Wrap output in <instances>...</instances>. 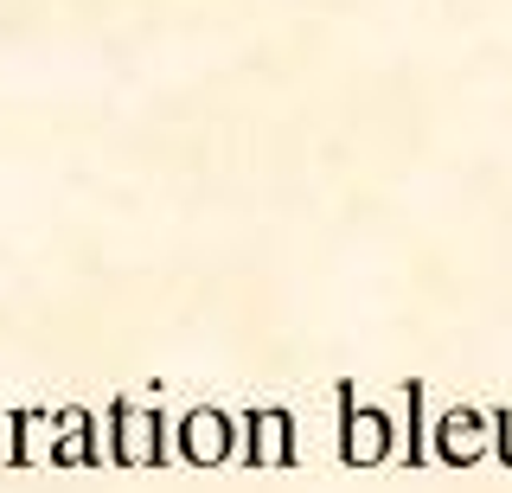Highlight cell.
I'll return each instance as SVG.
<instances>
[{"instance_id": "obj_3", "label": "cell", "mask_w": 512, "mask_h": 493, "mask_svg": "<svg viewBox=\"0 0 512 493\" xmlns=\"http://www.w3.org/2000/svg\"><path fill=\"white\" fill-rule=\"evenodd\" d=\"M493 449V417L487 410H448V417H436V455L448 461V468H474L480 455Z\"/></svg>"}, {"instance_id": "obj_8", "label": "cell", "mask_w": 512, "mask_h": 493, "mask_svg": "<svg viewBox=\"0 0 512 493\" xmlns=\"http://www.w3.org/2000/svg\"><path fill=\"white\" fill-rule=\"evenodd\" d=\"M493 449H500V461L512 468V410H500V417H493Z\"/></svg>"}, {"instance_id": "obj_1", "label": "cell", "mask_w": 512, "mask_h": 493, "mask_svg": "<svg viewBox=\"0 0 512 493\" xmlns=\"http://www.w3.org/2000/svg\"><path fill=\"white\" fill-rule=\"evenodd\" d=\"M397 449V429H391V410L378 404H359V391L340 385V455L352 468H378L384 455Z\"/></svg>"}, {"instance_id": "obj_4", "label": "cell", "mask_w": 512, "mask_h": 493, "mask_svg": "<svg viewBox=\"0 0 512 493\" xmlns=\"http://www.w3.org/2000/svg\"><path fill=\"white\" fill-rule=\"evenodd\" d=\"M160 449H167L160 417L122 397V404H116V442H109V455H116L122 468H160Z\"/></svg>"}, {"instance_id": "obj_9", "label": "cell", "mask_w": 512, "mask_h": 493, "mask_svg": "<svg viewBox=\"0 0 512 493\" xmlns=\"http://www.w3.org/2000/svg\"><path fill=\"white\" fill-rule=\"evenodd\" d=\"M0 455H7V429H0Z\"/></svg>"}, {"instance_id": "obj_7", "label": "cell", "mask_w": 512, "mask_h": 493, "mask_svg": "<svg viewBox=\"0 0 512 493\" xmlns=\"http://www.w3.org/2000/svg\"><path fill=\"white\" fill-rule=\"evenodd\" d=\"M52 461H64V468H90V461H96L84 410H64V417H58V449H52Z\"/></svg>"}, {"instance_id": "obj_2", "label": "cell", "mask_w": 512, "mask_h": 493, "mask_svg": "<svg viewBox=\"0 0 512 493\" xmlns=\"http://www.w3.org/2000/svg\"><path fill=\"white\" fill-rule=\"evenodd\" d=\"M231 449H237V429H231L224 410L199 404V410H186V417H180V455L192 461V468H224Z\"/></svg>"}, {"instance_id": "obj_5", "label": "cell", "mask_w": 512, "mask_h": 493, "mask_svg": "<svg viewBox=\"0 0 512 493\" xmlns=\"http://www.w3.org/2000/svg\"><path fill=\"white\" fill-rule=\"evenodd\" d=\"M244 455H250V468H288V455H295V417L288 410H250Z\"/></svg>"}, {"instance_id": "obj_6", "label": "cell", "mask_w": 512, "mask_h": 493, "mask_svg": "<svg viewBox=\"0 0 512 493\" xmlns=\"http://www.w3.org/2000/svg\"><path fill=\"white\" fill-rule=\"evenodd\" d=\"M52 449H58V417H45V410H20V417H13L7 461H13V468H39V461H52Z\"/></svg>"}]
</instances>
